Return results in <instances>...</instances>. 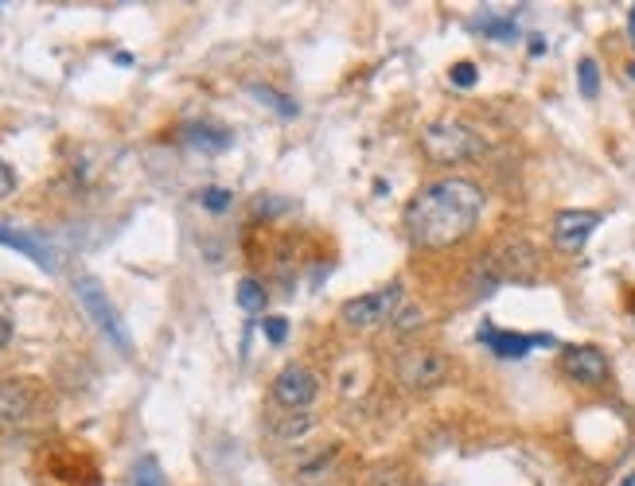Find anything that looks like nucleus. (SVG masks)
<instances>
[{
	"label": "nucleus",
	"mask_w": 635,
	"mask_h": 486,
	"mask_svg": "<svg viewBox=\"0 0 635 486\" xmlns=\"http://www.w3.org/2000/svg\"><path fill=\"white\" fill-rule=\"evenodd\" d=\"M480 214L483 191L472 179H433L405 206V234L418 249H448L475 230Z\"/></svg>",
	"instance_id": "nucleus-1"
},
{
	"label": "nucleus",
	"mask_w": 635,
	"mask_h": 486,
	"mask_svg": "<svg viewBox=\"0 0 635 486\" xmlns=\"http://www.w3.org/2000/svg\"><path fill=\"white\" fill-rule=\"evenodd\" d=\"M405 304V292L402 284H386V288L375 292H363L355 300H348L340 308V319L348 323L351 331H378L386 323H395V316L402 311Z\"/></svg>",
	"instance_id": "nucleus-2"
},
{
	"label": "nucleus",
	"mask_w": 635,
	"mask_h": 486,
	"mask_svg": "<svg viewBox=\"0 0 635 486\" xmlns=\"http://www.w3.org/2000/svg\"><path fill=\"white\" fill-rule=\"evenodd\" d=\"M421 149L433 164H465V159L480 156L483 141L475 129L460 121H433L425 133H421Z\"/></svg>",
	"instance_id": "nucleus-3"
},
{
	"label": "nucleus",
	"mask_w": 635,
	"mask_h": 486,
	"mask_svg": "<svg viewBox=\"0 0 635 486\" xmlns=\"http://www.w3.org/2000/svg\"><path fill=\"white\" fill-rule=\"evenodd\" d=\"M74 296H79L82 311H86L90 319H94V328L102 331V335L109 339V343L117 346L121 354H133V339H129V328L121 323V316H117L114 300L106 296V288H102L94 276H79L74 281Z\"/></svg>",
	"instance_id": "nucleus-4"
},
{
	"label": "nucleus",
	"mask_w": 635,
	"mask_h": 486,
	"mask_svg": "<svg viewBox=\"0 0 635 486\" xmlns=\"http://www.w3.org/2000/svg\"><path fill=\"white\" fill-rule=\"evenodd\" d=\"M47 408L44 389L32 378L0 381V428H24Z\"/></svg>",
	"instance_id": "nucleus-5"
},
{
	"label": "nucleus",
	"mask_w": 635,
	"mask_h": 486,
	"mask_svg": "<svg viewBox=\"0 0 635 486\" xmlns=\"http://www.w3.org/2000/svg\"><path fill=\"white\" fill-rule=\"evenodd\" d=\"M320 393V378L308 366H285L273 381V401L281 408H308Z\"/></svg>",
	"instance_id": "nucleus-6"
},
{
	"label": "nucleus",
	"mask_w": 635,
	"mask_h": 486,
	"mask_svg": "<svg viewBox=\"0 0 635 486\" xmlns=\"http://www.w3.org/2000/svg\"><path fill=\"white\" fill-rule=\"evenodd\" d=\"M562 370H565V378H573L577 386H604L612 366H609V358H604V351H597V346H565Z\"/></svg>",
	"instance_id": "nucleus-7"
},
{
	"label": "nucleus",
	"mask_w": 635,
	"mask_h": 486,
	"mask_svg": "<svg viewBox=\"0 0 635 486\" xmlns=\"http://www.w3.org/2000/svg\"><path fill=\"white\" fill-rule=\"evenodd\" d=\"M398 374H402V381L410 389H430V386H437V381H445L448 358L440 351H410L402 363H398Z\"/></svg>",
	"instance_id": "nucleus-8"
},
{
	"label": "nucleus",
	"mask_w": 635,
	"mask_h": 486,
	"mask_svg": "<svg viewBox=\"0 0 635 486\" xmlns=\"http://www.w3.org/2000/svg\"><path fill=\"white\" fill-rule=\"evenodd\" d=\"M597 226H600L597 211H562L554 218V246L565 249V253H581Z\"/></svg>",
	"instance_id": "nucleus-9"
},
{
	"label": "nucleus",
	"mask_w": 635,
	"mask_h": 486,
	"mask_svg": "<svg viewBox=\"0 0 635 486\" xmlns=\"http://www.w3.org/2000/svg\"><path fill=\"white\" fill-rule=\"evenodd\" d=\"M534 265H538V253L527 241H507V246L492 257V269L499 281H530V276H534Z\"/></svg>",
	"instance_id": "nucleus-10"
},
{
	"label": "nucleus",
	"mask_w": 635,
	"mask_h": 486,
	"mask_svg": "<svg viewBox=\"0 0 635 486\" xmlns=\"http://www.w3.org/2000/svg\"><path fill=\"white\" fill-rule=\"evenodd\" d=\"M0 246H9V249H20L24 257H32L44 273H55V253L44 246L39 238H32V234L24 230H12V226H0Z\"/></svg>",
	"instance_id": "nucleus-11"
},
{
	"label": "nucleus",
	"mask_w": 635,
	"mask_h": 486,
	"mask_svg": "<svg viewBox=\"0 0 635 486\" xmlns=\"http://www.w3.org/2000/svg\"><path fill=\"white\" fill-rule=\"evenodd\" d=\"M487 343L495 346V354H503V358H522V354L530 351L534 343H542V339H527V335H507V331H487Z\"/></svg>",
	"instance_id": "nucleus-12"
},
{
	"label": "nucleus",
	"mask_w": 635,
	"mask_h": 486,
	"mask_svg": "<svg viewBox=\"0 0 635 486\" xmlns=\"http://www.w3.org/2000/svg\"><path fill=\"white\" fill-rule=\"evenodd\" d=\"M234 296H238V308L242 311H261L266 308V288H261L258 281H254V276H242L238 281V292H234Z\"/></svg>",
	"instance_id": "nucleus-13"
},
{
	"label": "nucleus",
	"mask_w": 635,
	"mask_h": 486,
	"mask_svg": "<svg viewBox=\"0 0 635 486\" xmlns=\"http://www.w3.org/2000/svg\"><path fill=\"white\" fill-rule=\"evenodd\" d=\"M184 141L199 144V149H226V144H231V137H226L223 129H211V125H191L188 133H184Z\"/></svg>",
	"instance_id": "nucleus-14"
},
{
	"label": "nucleus",
	"mask_w": 635,
	"mask_h": 486,
	"mask_svg": "<svg viewBox=\"0 0 635 486\" xmlns=\"http://www.w3.org/2000/svg\"><path fill=\"white\" fill-rule=\"evenodd\" d=\"M577 86H581V97H597L600 94V67H597V59H581V67H577Z\"/></svg>",
	"instance_id": "nucleus-15"
},
{
	"label": "nucleus",
	"mask_w": 635,
	"mask_h": 486,
	"mask_svg": "<svg viewBox=\"0 0 635 486\" xmlns=\"http://www.w3.org/2000/svg\"><path fill=\"white\" fill-rule=\"evenodd\" d=\"M199 203L207 206V211H215V214H223V211H231V203H234V194L226 191V187H203L199 191Z\"/></svg>",
	"instance_id": "nucleus-16"
},
{
	"label": "nucleus",
	"mask_w": 635,
	"mask_h": 486,
	"mask_svg": "<svg viewBox=\"0 0 635 486\" xmlns=\"http://www.w3.org/2000/svg\"><path fill=\"white\" fill-rule=\"evenodd\" d=\"M425 328V311L413 308V304H402V311L395 316V331H402V335H410V331Z\"/></svg>",
	"instance_id": "nucleus-17"
},
{
	"label": "nucleus",
	"mask_w": 635,
	"mask_h": 486,
	"mask_svg": "<svg viewBox=\"0 0 635 486\" xmlns=\"http://www.w3.org/2000/svg\"><path fill=\"white\" fill-rule=\"evenodd\" d=\"M308 428H313V413H308V408H301V413H293V420H289V425L278 428V440H296V436H305Z\"/></svg>",
	"instance_id": "nucleus-18"
},
{
	"label": "nucleus",
	"mask_w": 635,
	"mask_h": 486,
	"mask_svg": "<svg viewBox=\"0 0 635 486\" xmlns=\"http://www.w3.org/2000/svg\"><path fill=\"white\" fill-rule=\"evenodd\" d=\"M254 97H261V102H266V106H273V109H278L281 117H296V106H293V102H289L285 94H278V90L254 86Z\"/></svg>",
	"instance_id": "nucleus-19"
},
{
	"label": "nucleus",
	"mask_w": 635,
	"mask_h": 486,
	"mask_svg": "<svg viewBox=\"0 0 635 486\" xmlns=\"http://www.w3.org/2000/svg\"><path fill=\"white\" fill-rule=\"evenodd\" d=\"M475 79H480V74H475L472 62H457V67H452V86L472 90V86H475Z\"/></svg>",
	"instance_id": "nucleus-20"
},
{
	"label": "nucleus",
	"mask_w": 635,
	"mask_h": 486,
	"mask_svg": "<svg viewBox=\"0 0 635 486\" xmlns=\"http://www.w3.org/2000/svg\"><path fill=\"white\" fill-rule=\"evenodd\" d=\"M285 335H289V323L281 316H269L266 319V339L269 343H285Z\"/></svg>",
	"instance_id": "nucleus-21"
},
{
	"label": "nucleus",
	"mask_w": 635,
	"mask_h": 486,
	"mask_svg": "<svg viewBox=\"0 0 635 486\" xmlns=\"http://www.w3.org/2000/svg\"><path fill=\"white\" fill-rule=\"evenodd\" d=\"M12 187H16V176H12V168L4 164V159H0V199H9Z\"/></svg>",
	"instance_id": "nucleus-22"
},
{
	"label": "nucleus",
	"mask_w": 635,
	"mask_h": 486,
	"mask_svg": "<svg viewBox=\"0 0 635 486\" xmlns=\"http://www.w3.org/2000/svg\"><path fill=\"white\" fill-rule=\"evenodd\" d=\"M137 486H161V475H156L153 463H144L141 475H137Z\"/></svg>",
	"instance_id": "nucleus-23"
},
{
	"label": "nucleus",
	"mask_w": 635,
	"mask_h": 486,
	"mask_svg": "<svg viewBox=\"0 0 635 486\" xmlns=\"http://www.w3.org/2000/svg\"><path fill=\"white\" fill-rule=\"evenodd\" d=\"M9 339H12V319L4 316V311H0V351L9 346Z\"/></svg>",
	"instance_id": "nucleus-24"
},
{
	"label": "nucleus",
	"mask_w": 635,
	"mask_h": 486,
	"mask_svg": "<svg viewBox=\"0 0 635 486\" xmlns=\"http://www.w3.org/2000/svg\"><path fill=\"white\" fill-rule=\"evenodd\" d=\"M627 27H632V39H635V4H632V20H627Z\"/></svg>",
	"instance_id": "nucleus-25"
},
{
	"label": "nucleus",
	"mask_w": 635,
	"mask_h": 486,
	"mask_svg": "<svg viewBox=\"0 0 635 486\" xmlns=\"http://www.w3.org/2000/svg\"><path fill=\"white\" fill-rule=\"evenodd\" d=\"M620 486H635V475H627V478H624V483H620Z\"/></svg>",
	"instance_id": "nucleus-26"
},
{
	"label": "nucleus",
	"mask_w": 635,
	"mask_h": 486,
	"mask_svg": "<svg viewBox=\"0 0 635 486\" xmlns=\"http://www.w3.org/2000/svg\"><path fill=\"white\" fill-rule=\"evenodd\" d=\"M632 79H635V62H632Z\"/></svg>",
	"instance_id": "nucleus-27"
}]
</instances>
